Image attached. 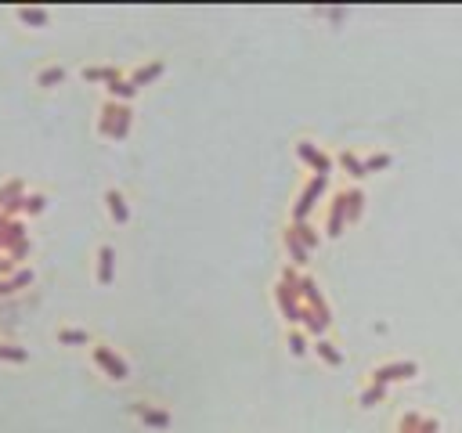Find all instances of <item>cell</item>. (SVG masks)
I'll use <instances>...</instances> for the list:
<instances>
[{
	"label": "cell",
	"mask_w": 462,
	"mask_h": 433,
	"mask_svg": "<svg viewBox=\"0 0 462 433\" xmlns=\"http://www.w3.org/2000/svg\"><path fill=\"white\" fill-rule=\"evenodd\" d=\"M419 368L412 361H401V365H379L372 372V383H379V387H387V383H397V379H412Z\"/></svg>",
	"instance_id": "6"
},
{
	"label": "cell",
	"mask_w": 462,
	"mask_h": 433,
	"mask_svg": "<svg viewBox=\"0 0 462 433\" xmlns=\"http://www.w3.org/2000/svg\"><path fill=\"white\" fill-rule=\"evenodd\" d=\"M325 184H329V177H311V181L304 184V191H300V199H296V206H293V224H307L314 202L322 199Z\"/></svg>",
	"instance_id": "3"
},
{
	"label": "cell",
	"mask_w": 462,
	"mask_h": 433,
	"mask_svg": "<svg viewBox=\"0 0 462 433\" xmlns=\"http://www.w3.org/2000/svg\"><path fill=\"white\" fill-rule=\"evenodd\" d=\"M134 415H137L145 426H152V430H166V426H170V415L159 412V408H152V405H145V401H137V405H134Z\"/></svg>",
	"instance_id": "10"
},
{
	"label": "cell",
	"mask_w": 462,
	"mask_h": 433,
	"mask_svg": "<svg viewBox=\"0 0 462 433\" xmlns=\"http://www.w3.org/2000/svg\"><path fill=\"white\" fill-rule=\"evenodd\" d=\"M15 15H19V22L37 26V29H44V26H47V19H51V15H47V8H19Z\"/></svg>",
	"instance_id": "18"
},
{
	"label": "cell",
	"mask_w": 462,
	"mask_h": 433,
	"mask_svg": "<svg viewBox=\"0 0 462 433\" xmlns=\"http://www.w3.org/2000/svg\"><path fill=\"white\" fill-rule=\"evenodd\" d=\"M314 350H318V358H322L325 365H332V368H340V365H343V354H340V350L332 347L329 340H318V343H314Z\"/></svg>",
	"instance_id": "22"
},
{
	"label": "cell",
	"mask_w": 462,
	"mask_h": 433,
	"mask_svg": "<svg viewBox=\"0 0 462 433\" xmlns=\"http://www.w3.org/2000/svg\"><path fill=\"white\" fill-rule=\"evenodd\" d=\"M296 155L304 159V163L314 170V177H329V170H332V159L318 148L314 141H296Z\"/></svg>",
	"instance_id": "4"
},
{
	"label": "cell",
	"mask_w": 462,
	"mask_h": 433,
	"mask_svg": "<svg viewBox=\"0 0 462 433\" xmlns=\"http://www.w3.org/2000/svg\"><path fill=\"white\" fill-rule=\"evenodd\" d=\"M285 249H289V256H293V264H296V267H304V264H307V256H311V249H307L304 242H300L293 228L285 231Z\"/></svg>",
	"instance_id": "14"
},
{
	"label": "cell",
	"mask_w": 462,
	"mask_h": 433,
	"mask_svg": "<svg viewBox=\"0 0 462 433\" xmlns=\"http://www.w3.org/2000/svg\"><path fill=\"white\" fill-rule=\"evenodd\" d=\"M26 195V184L22 181H8V184H0V213H4V206L15 202V199H22Z\"/></svg>",
	"instance_id": "23"
},
{
	"label": "cell",
	"mask_w": 462,
	"mask_h": 433,
	"mask_svg": "<svg viewBox=\"0 0 462 433\" xmlns=\"http://www.w3.org/2000/svg\"><path fill=\"white\" fill-rule=\"evenodd\" d=\"M90 358H94V365L102 368V372L113 379V383H123V379H131V365H126L113 347H94L90 350Z\"/></svg>",
	"instance_id": "2"
},
{
	"label": "cell",
	"mask_w": 462,
	"mask_h": 433,
	"mask_svg": "<svg viewBox=\"0 0 462 433\" xmlns=\"http://www.w3.org/2000/svg\"><path fill=\"white\" fill-rule=\"evenodd\" d=\"M37 282V271L33 267H19V271H15V275H11V285H15V293H19V289H26V285H33Z\"/></svg>",
	"instance_id": "24"
},
{
	"label": "cell",
	"mask_w": 462,
	"mask_h": 433,
	"mask_svg": "<svg viewBox=\"0 0 462 433\" xmlns=\"http://www.w3.org/2000/svg\"><path fill=\"white\" fill-rule=\"evenodd\" d=\"M387 397V387H379V383H372L369 390H361V408H372L376 401H383Z\"/></svg>",
	"instance_id": "26"
},
{
	"label": "cell",
	"mask_w": 462,
	"mask_h": 433,
	"mask_svg": "<svg viewBox=\"0 0 462 433\" xmlns=\"http://www.w3.org/2000/svg\"><path fill=\"white\" fill-rule=\"evenodd\" d=\"M58 84H66V69H61V66H47V69L37 73V87L51 90V87H58Z\"/></svg>",
	"instance_id": "17"
},
{
	"label": "cell",
	"mask_w": 462,
	"mask_h": 433,
	"mask_svg": "<svg viewBox=\"0 0 462 433\" xmlns=\"http://www.w3.org/2000/svg\"><path fill=\"white\" fill-rule=\"evenodd\" d=\"M163 73H166V66H163V61H148V66H141V69H137L131 79H134V87L141 90V87H148L152 79H159Z\"/></svg>",
	"instance_id": "13"
},
{
	"label": "cell",
	"mask_w": 462,
	"mask_h": 433,
	"mask_svg": "<svg viewBox=\"0 0 462 433\" xmlns=\"http://www.w3.org/2000/svg\"><path fill=\"white\" fill-rule=\"evenodd\" d=\"M0 361H8V365H26V361H29V350L19 347V343L0 340Z\"/></svg>",
	"instance_id": "16"
},
{
	"label": "cell",
	"mask_w": 462,
	"mask_h": 433,
	"mask_svg": "<svg viewBox=\"0 0 462 433\" xmlns=\"http://www.w3.org/2000/svg\"><path fill=\"white\" fill-rule=\"evenodd\" d=\"M98 285H113L116 282V249L113 246H102L98 249V271H94Z\"/></svg>",
	"instance_id": "8"
},
{
	"label": "cell",
	"mask_w": 462,
	"mask_h": 433,
	"mask_svg": "<svg viewBox=\"0 0 462 433\" xmlns=\"http://www.w3.org/2000/svg\"><path fill=\"white\" fill-rule=\"evenodd\" d=\"M29 253H33V238H26V242H19V246H15V249L8 253V256H11V260H15V264L22 267V260H26Z\"/></svg>",
	"instance_id": "28"
},
{
	"label": "cell",
	"mask_w": 462,
	"mask_h": 433,
	"mask_svg": "<svg viewBox=\"0 0 462 433\" xmlns=\"http://www.w3.org/2000/svg\"><path fill=\"white\" fill-rule=\"evenodd\" d=\"M105 90H108V102H119V105H126V102H134V98H137L134 79H116V84H108Z\"/></svg>",
	"instance_id": "11"
},
{
	"label": "cell",
	"mask_w": 462,
	"mask_h": 433,
	"mask_svg": "<svg viewBox=\"0 0 462 433\" xmlns=\"http://www.w3.org/2000/svg\"><path fill=\"white\" fill-rule=\"evenodd\" d=\"M58 343L61 347H87L90 332H84V329H58Z\"/></svg>",
	"instance_id": "20"
},
{
	"label": "cell",
	"mask_w": 462,
	"mask_h": 433,
	"mask_svg": "<svg viewBox=\"0 0 462 433\" xmlns=\"http://www.w3.org/2000/svg\"><path fill=\"white\" fill-rule=\"evenodd\" d=\"M343 224H347V195L340 191L336 199H332V206H329V220H325V235L329 238H340L343 235Z\"/></svg>",
	"instance_id": "7"
},
{
	"label": "cell",
	"mask_w": 462,
	"mask_h": 433,
	"mask_svg": "<svg viewBox=\"0 0 462 433\" xmlns=\"http://www.w3.org/2000/svg\"><path fill=\"white\" fill-rule=\"evenodd\" d=\"M0 256H4V253H0Z\"/></svg>",
	"instance_id": "31"
},
{
	"label": "cell",
	"mask_w": 462,
	"mask_h": 433,
	"mask_svg": "<svg viewBox=\"0 0 462 433\" xmlns=\"http://www.w3.org/2000/svg\"><path fill=\"white\" fill-rule=\"evenodd\" d=\"M343 195H347V224H354L361 217V210H365V195H361L358 188H347Z\"/></svg>",
	"instance_id": "19"
},
{
	"label": "cell",
	"mask_w": 462,
	"mask_h": 433,
	"mask_svg": "<svg viewBox=\"0 0 462 433\" xmlns=\"http://www.w3.org/2000/svg\"><path fill=\"white\" fill-rule=\"evenodd\" d=\"M289 350H293V358H304L307 354V336L300 332V329L289 332Z\"/></svg>",
	"instance_id": "27"
},
{
	"label": "cell",
	"mask_w": 462,
	"mask_h": 433,
	"mask_svg": "<svg viewBox=\"0 0 462 433\" xmlns=\"http://www.w3.org/2000/svg\"><path fill=\"white\" fill-rule=\"evenodd\" d=\"M84 79L87 84H116V79H123L119 76V69H113V66H90V69H84Z\"/></svg>",
	"instance_id": "12"
},
{
	"label": "cell",
	"mask_w": 462,
	"mask_h": 433,
	"mask_svg": "<svg viewBox=\"0 0 462 433\" xmlns=\"http://www.w3.org/2000/svg\"><path fill=\"white\" fill-rule=\"evenodd\" d=\"M44 210H47V195H40V191H26V195H22V213L26 217H37Z\"/></svg>",
	"instance_id": "21"
},
{
	"label": "cell",
	"mask_w": 462,
	"mask_h": 433,
	"mask_svg": "<svg viewBox=\"0 0 462 433\" xmlns=\"http://www.w3.org/2000/svg\"><path fill=\"white\" fill-rule=\"evenodd\" d=\"M29 238V228L19 220V217H4L0 213V253H11L19 242Z\"/></svg>",
	"instance_id": "5"
},
{
	"label": "cell",
	"mask_w": 462,
	"mask_h": 433,
	"mask_svg": "<svg viewBox=\"0 0 462 433\" xmlns=\"http://www.w3.org/2000/svg\"><path fill=\"white\" fill-rule=\"evenodd\" d=\"M105 206H108V217H113L116 224H131V206H126L119 188H108L105 191Z\"/></svg>",
	"instance_id": "9"
},
{
	"label": "cell",
	"mask_w": 462,
	"mask_h": 433,
	"mask_svg": "<svg viewBox=\"0 0 462 433\" xmlns=\"http://www.w3.org/2000/svg\"><path fill=\"white\" fill-rule=\"evenodd\" d=\"M387 166H390V155H369V159H365V170H369V173L387 170Z\"/></svg>",
	"instance_id": "29"
},
{
	"label": "cell",
	"mask_w": 462,
	"mask_h": 433,
	"mask_svg": "<svg viewBox=\"0 0 462 433\" xmlns=\"http://www.w3.org/2000/svg\"><path fill=\"white\" fill-rule=\"evenodd\" d=\"M293 231H296V238H300V242H304L307 249H314L318 242H322V238H318V231L311 228V224H293Z\"/></svg>",
	"instance_id": "25"
},
{
	"label": "cell",
	"mask_w": 462,
	"mask_h": 433,
	"mask_svg": "<svg viewBox=\"0 0 462 433\" xmlns=\"http://www.w3.org/2000/svg\"><path fill=\"white\" fill-rule=\"evenodd\" d=\"M336 163L350 173V177H354V181H361V177H369V170H365V159H358L354 152H340V159H336Z\"/></svg>",
	"instance_id": "15"
},
{
	"label": "cell",
	"mask_w": 462,
	"mask_h": 433,
	"mask_svg": "<svg viewBox=\"0 0 462 433\" xmlns=\"http://www.w3.org/2000/svg\"><path fill=\"white\" fill-rule=\"evenodd\" d=\"M131 123H134L131 105L105 102V105H102V119H98V134L108 137V141H123L126 134H131Z\"/></svg>",
	"instance_id": "1"
},
{
	"label": "cell",
	"mask_w": 462,
	"mask_h": 433,
	"mask_svg": "<svg viewBox=\"0 0 462 433\" xmlns=\"http://www.w3.org/2000/svg\"><path fill=\"white\" fill-rule=\"evenodd\" d=\"M0 296H15V285H11V278H0Z\"/></svg>",
	"instance_id": "30"
}]
</instances>
